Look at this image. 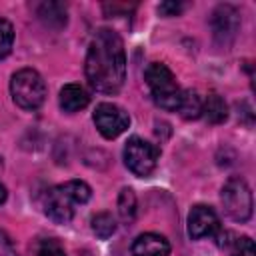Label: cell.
Wrapping results in <instances>:
<instances>
[{
  "mask_svg": "<svg viewBox=\"0 0 256 256\" xmlns=\"http://www.w3.org/2000/svg\"><path fill=\"white\" fill-rule=\"evenodd\" d=\"M220 230V220L210 206L196 204L188 214V234L192 240H200L206 236H214Z\"/></svg>",
  "mask_w": 256,
  "mask_h": 256,
  "instance_id": "cell-8",
  "label": "cell"
},
{
  "mask_svg": "<svg viewBox=\"0 0 256 256\" xmlns=\"http://www.w3.org/2000/svg\"><path fill=\"white\" fill-rule=\"evenodd\" d=\"M90 186L84 180H68L58 184L44 194V212L50 220L58 224H66L72 220L76 206L86 204L90 200Z\"/></svg>",
  "mask_w": 256,
  "mask_h": 256,
  "instance_id": "cell-2",
  "label": "cell"
},
{
  "mask_svg": "<svg viewBox=\"0 0 256 256\" xmlns=\"http://www.w3.org/2000/svg\"><path fill=\"white\" fill-rule=\"evenodd\" d=\"M38 18L52 28H62L66 24V6L60 2H42L38 6Z\"/></svg>",
  "mask_w": 256,
  "mask_h": 256,
  "instance_id": "cell-13",
  "label": "cell"
},
{
  "mask_svg": "<svg viewBox=\"0 0 256 256\" xmlns=\"http://www.w3.org/2000/svg\"><path fill=\"white\" fill-rule=\"evenodd\" d=\"M118 212L124 222H132L136 214V194L132 188H124L118 196Z\"/></svg>",
  "mask_w": 256,
  "mask_h": 256,
  "instance_id": "cell-15",
  "label": "cell"
},
{
  "mask_svg": "<svg viewBox=\"0 0 256 256\" xmlns=\"http://www.w3.org/2000/svg\"><path fill=\"white\" fill-rule=\"evenodd\" d=\"M86 80L92 90L102 94H116L126 80V52L118 32L102 28L90 40L86 62Z\"/></svg>",
  "mask_w": 256,
  "mask_h": 256,
  "instance_id": "cell-1",
  "label": "cell"
},
{
  "mask_svg": "<svg viewBox=\"0 0 256 256\" xmlns=\"http://www.w3.org/2000/svg\"><path fill=\"white\" fill-rule=\"evenodd\" d=\"M38 256H66V252H64V248H62L56 240H46V242L40 246Z\"/></svg>",
  "mask_w": 256,
  "mask_h": 256,
  "instance_id": "cell-19",
  "label": "cell"
},
{
  "mask_svg": "<svg viewBox=\"0 0 256 256\" xmlns=\"http://www.w3.org/2000/svg\"><path fill=\"white\" fill-rule=\"evenodd\" d=\"M90 102V96L88 92L84 90V86L80 84H66L62 90H60V108L64 112H78V110H84Z\"/></svg>",
  "mask_w": 256,
  "mask_h": 256,
  "instance_id": "cell-11",
  "label": "cell"
},
{
  "mask_svg": "<svg viewBox=\"0 0 256 256\" xmlns=\"http://www.w3.org/2000/svg\"><path fill=\"white\" fill-rule=\"evenodd\" d=\"M10 94L22 110H36L46 100V82L34 68H22L12 74Z\"/></svg>",
  "mask_w": 256,
  "mask_h": 256,
  "instance_id": "cell-4",
  "label": "cell"
},
{
  "mask_svg": "<svg viewBox=\"0 0 256 256\" xmlns=\"http://www.w3.org/2000/svg\"><path fill=\"white\" fill-rule=\"evenodd\" d=\"M202 116L210 124H222L228 118V104L224 102V98L220 94L210 92L206 96V100L202 102Z\"/></svg>",
  "mask_w": 256,
  "mask_h": 256,
  "instance_id": "cell-12",
  "label": "cell"
},
{
  "mask_svg": "<svg viewBox=\"0 0 256 256\" xmlns=\"http://www.w3.org/2000/svg\"><path fill=\"white\" fill-rule=\"evenodd\" d=\"M144 78H146V86H148L156 106H160L162 110H168V112H176L180 106L182 90H180L172 70L162 62H152V64H148Z\"/></svg>",
  "mask_w": 256,
  "mask_h": 256,
  "instance_id": "cell-3",
  "label": "cell"
},
{
  "mask_svg": "<svg viewBox=\"0 0 256 256\" xmlns=\"http://www.w3.org/2000/svg\"><path fill=\"white\" fill-rule=\"evenodd\" d=\"M222 204L234 222H246L252 216V192L240 176H232L222 186Z\"/></svg>",
  "mask_w": 256,
  "mask_h": 256,
  "instance_id": "cell-6",
  "label": "cell"
},
{
  "mask_svg": "<svg viewBox=\"0 0 256 256\" xmlns=\"http://www.w3.org/2000/svg\"><path fill=\"white\" fill-rule=\"evenodd\" d=\"M6 196H8V192H6V186L0 182V204H4V202H6Z\"/></svg>",
  "mask_w": 256,
  "mask_h": 256,
  "instance_id": "cell-21",
  "label": "cell"
},
{
  "mask_svg": "<svg viewBox=\"0 0 256 256\" xmlns=\"http://www.w3.org/2000/svg\"><path fill=\"white\" fill-rule=\"evenodd\" d=\"M92 230H94V234L98 236V238H110L112 234H114V230H116V222H114V218H112V214H108V212H100V214H96L94 218H92Z\"/></svg>",
  "mask_w": 256,
  "mask_h": 256,
  "instance_id": "cell-16",
  "label": "cell"
},
{
  "mask_svg": "<svg viewBox=\"0 0 256 256\" xmlns=\"http://www.w3.org/2000/svg\"><path fill=\"white\" fill-rule=\"evenodd\" d=\"M92 118H94V124L98 128V132L108 140L118 138L130 126L128 112L124 108H120L118 104H112V102H100L96 106Z\"/></svg>",
  "mask_w": 256,
  "mask_h": 256,
  "instance_id": "cell-7",
  "label": "cell"
},
{
  "mask_svg": "<svg viewBox=\"0 0 256 256\" xmlns=\"http://www.w3.org/2000/svg\"><path fill=\"white\" fill-rule=\"evenodd\" d=\"M14 44V28L12 24L0 16V60L6 58Z\"/></svg>",
  "mask_w": 256,
  "mask_h": 256,
  "instance_id": "cell-17",
  "label": "cell"
},
{
  "mask_svg": "<svg viewBox=\"0 0 256 256\" xmlns=\"http://www.w3.org/2000/svg\"><path fill=\"white\" fill-rule=\"evenodd\" d=\"M180 116L184 120H196L202 116V98L196 90H182V98H180V106L178 110Z\"/></svg>",
  "mask_w": 256,
  "mask_h": 256,
  "instance_id": "cell-14",
  "label": "cell"
},
{
  "mask_svg": "<svg viewBox=\"0 0 256 256\" xmlns=\"http://www.w3.org/2000/svg\"><path fill=\"white\" fill-rule=\"evenodd\" d=\"M158 12L164 14V16H176L182 12V4L180 2H162L158 6Z\"/></svg>",
  "mask_w": 256,
  "mask_h": 256,
  "instance_id": "cell-20",
  "label": "cell"
},
{
  "mask_svg": "<svg viewBox=\"0 0 256 256\" xmlns=\"http://www.w3.org/2000/svg\"><path fill=\"white\" fill-rule=\"evenodd\" d=\"M132 256H170V244L164 236L146 232L134 240Z\"/></svg>",
  "mask_w": 256,
  "mask_h": 256,
  "instance_id": "cell-9",
  "label": "cell"
},
{
  "mask_svg": "<svg viewBox=\"0 0 256 256\" xmlns=\"http://www.w3.org/2000/svg\"><path fill=\"white\" fill-rule=\"evenodd\" d=\"M232 256H256L254 242H252L248 236L236 238V240H234V246H232Z\"/></svg>",
  "mask_w": 256,
  "mask_h": 256,
  "instance_id": "cell-18",
  "label": "cell"
},
{
  "mask_svg": "<svg viewBox=\"0 0 256 256\" xmlns=\"http://www.w3.org/2000/svg\"><path fill=\"white\" fill-rule=\"evenodd\" d=\"M0 256H18V254H16V250H14L12 246H10V248H6V250H2V252H0Z\"/></svg>",
  "mask_w": 256,
  "mask_h": 256,
  "instance_id": "cell-22",
  "label": "cell"
},
{
  "mask_svg": "<svg viewBox=\"0 0 256 256\" xmlns=\"http://www.w3.org/2000/svg\"><path fill=\"white\" fill-rule=\"evenodd\" d=\"M212 26H214V34L216 38H224V42L228 38H232L238 30V12L232 6H218L212 18Z\"/></svg>",
  "mask_w": 256,
  "mask_h": 256,
  "instance_id": "cell-10",
  "label": "cell"
},
{
  "mask_svg": "<svg viewBox=\"0 0 256 256\" xmlns=\"http://www.w3.org/2000/svg\"><path fill=\"white\" fill-rule=\"evenodd\" d=\"M158 156H160V150L140 138V136H132L128 138L126 146H124V162L128 166V170L140 178H146L154 172L156 164H158Z\"/></svg>",
  "mask_w": 256,
  "mask_h": 256,
  "instance_id": "cell-5",
  "label": "cell"
}]
</instances>
